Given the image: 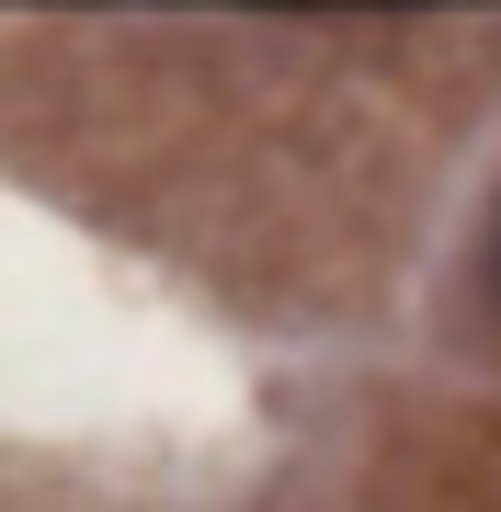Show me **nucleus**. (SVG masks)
<instances>
[{
    "mask_svg": "<svg viewBox=\"0 0 501 512\" xmlns=\"http://www.w3.org/2000/svg\"><path fill=\"white\" fill-rule=\"evenodd\" d=\"M479 296L501 308V205H490V228H479Z\"/></svg>",
    "mask_w": 501,
    "mask_h": 512,
    "instance_id": "1",
    "label": "nucleus"
}]
</instances>
